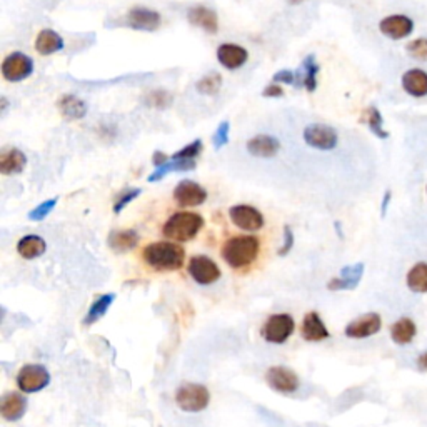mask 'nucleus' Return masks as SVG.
<instances>
[{
    "mask_svg": "<svg viewBox=\"0 0 427 427\" xmlns=\"http://www.w3.org/2000/svg\"><path fill=\"white\" fill-rule=\"evenodd\" d=\"M140 194H142V189H139V187H137V189H129V190H126V192L120 194V197L115 200V204H114V212L115 214L122 212L124 209H126L133 199L139 197Z\"/></svg>",
    "mask_w": 427,
    "mask_h": 427,
    "instance_id": "58836bf2",
    "label": "nucleus"
},
{
    "mask_svg": "<svg viewBox=\"0 0 427 427\" xmlns=\"http://www.w3.org/2000/svg\"><path fill=\"white\" fill-rule=\"evenodd\" d=\"M364 275V264L357 262L354 265L342 267L339 277H334L327 282L329 291H354L359 286Z\"/></svg>",
    "mask_w": 427,
    "mask_h": 427,
    "instance_id": "f3484780",
    "label": "nucleus"
},
{
    "mask_svg": "<svg viewBox=\"0 0 427 427\" xmlns=\"http://www.w3.org/2000/svg\"><path fill=\"white\" fill-rule=\"evenodd\" d=\"M417 334V326L411 317H400L390 326V339L398 346L411 344Z\"/></svg>",
    "mask_w": 427,
    "mask_h": 427,
    "instance_id": "cd10ccee",
    "label": "nucleus"
},
{
    "mask_svg": "<svg viewBox=\"0 0 427 427\" xmlns=\"http://www.w3.org/2000/svg\"><path fill=\"white\" fill-rule=\"evenodd\" d=\"M261 242L256 235H234L222 244L221 256L227 265L235 270L246 269L257 261Z\"/></svg>",
    "mask_w": 427,
    "mask_h": 427,
    "instance_id": "f03ea898",
    "label": "nucleus"
},
{
    "mask_svg": "<svg viewBox=\"0 0 427 427\" xmlns=\"http://www.w3.org/2000/svg\"><path fill=\"white\" fill-rule=\"evenodd\" d=\"M27 166V157L17 147H8L0 154V172L4 176H15L20 173Z\"/></svg>",
    "mask_w": 427,
    "mask_h": 427,
    "instance_id": "393cba45",
    "label": "nucleus"
},
{
    "mask_svg": "<svg viewBox=\"0 0 427 427\" xmlns=\"http://www.w3.org/2000/svg\"><path fill=\"white\" fill-rule=\"evenodd\" d=\"M265 382L270 389L280 394H292L299 389L301 381L296 371L286 366H272L267 369Z\"/></svg>",
    "mask_w": 427,
    "mask_h": 427,
    "instance_id": "9d476101",
    "label": "nucleus"
},
{
    "mask_svg": "<svg viewBox=\"0 0 427 427\" xmlns=\"http://www.w3.org/2000/svg\"><path fill=\"white\" fill-rule=\"evenodd\" d=\"M284 96V88L279 86V84H270L267 86L264 91H262V97H267V99H277V97Z\"/></svg>",
    "mask_w": 427,
    "mask_h": 427,
    "instance_id": "37998d69",
    "label": "nucleus"
},
{
    "mask_svg": "<svg viewBox=\"0 0 427 427\" xmlns=\"http://www.w3.org/2000/svg\"><path fill=\"white\" fill-rule=\"evenodd\" d=\"M272 80H274V84H280V86H282V84L294 86V82H296V72H294V70H289V69L279 70V72L272 77Z\"/></svg>",
    "mask_w": 427,
    "mask_h": 427,
    "instance_id": "79ce46f5",
    "label": "nucleus"
},
{
    "mask_svg": "<svg viewBox=\"0 0 427 427\" xmlns=\"http://www.w3.org/2000/svg\"><path fill=\"white\" fill-rule=\"evenodd\" d=\"M34 47H35V51H37V53H40V55L47 57V55H52V53L64 51L65 42H64V39L60 37V34H57L55 30L44 29V30H40V32L37 34V37H35Z\"/></svg>",
    "mask_w": 427,
    "mask_h": 427,
    "instance_id": "b1692460",
    "label": "nucleus"
},
{
    "mask_svg": "<svg viewBox=\"0 0 427 427\" xmlns=\"http://www.w3.org/2000/svg\"><path fill=\"white\" fill-rule=\"evenodd\" d=\"M176 404L184 412H200L211 404V393L204 384L185 382L176 390Z\"/></svg>",
    "mask_w": 427,
    "mask_h": 427,
    "instance_id": "20e7f679",
    "label": "nucleus"
},
{
    "mask_svg": "<svg viewBox=\"0 0 427 427\" xmlns=\"http://www.w3.org/2000/svg\"><path fill=\"white\" fill-rule=\"evenodd\" d=\"M114 301H115V294L110 292V294H104V296H100L96 302H92V306L88 307L86 319H84V324H86V326H92V324H96L97 320L104 317V315L109 313L110 306L114 304Z\"/></svg>",
    "mask_w": 427,
    "mask_h": 427,
    "instance_id": "2f4dec72",
    "label": "nucleus"
},
{
    "mask_svg": "<svg viewBox=\"0 0 427 427\" xmlns=\"http://www.w3.org/2000/svg\"><path fill=\"white\" fill-rule=\"evenodd\" d=\"M406 51L409 52V55L414 57V59L426 62L427 60V37L414 39L412 42L407 44Z\"/></svg>",
    "mask_w": 427,
    "mask_h": 427,
    "instance_id": "4c0bfd02",
    "label": "nucleus"
},
{
    "mask_svg": "<svg viewBox=\"0 0 427 427\" xmlns=\"http://www.w3.org/2000/svg\"><path fill=\"white\" fill-rule=\"evenodd\" d=\"M301 334H302V339L307 342H320L331 337L326 324H324V320L320 319V315L315 313V310H310V313H307L304 315L301 326Z\"/></svg>",
    "mask_w": 427,
    "mask_h": 427,
    "instance_id": "6ab92c4d",
    "label": "nucleus"
},
{
    "mask_svg": "<svg viewBox=\"0 0 427 427\" xmlns=\"http://www.w3.org/2000/svg\"><path fill=\"white\" fill-rule=\"evenodd\" d=\"M27 412V399L20 393H7L0 400V414L8 422L20 421Z\"/></svg>",
    "mask_w": 427,
    "mask_h": 427,
    "instance_id": "4be33fe9",
    "label": "nucleus"
},
{
    "mask_svg": "<svg viewBox=\"0 0 427 427\" xmlns=\"http://www.w3.org/2000/svg\"><path fill=\"white\" fill-rule=\"evenodd\" d=\"M229 132H230L229 120H222L219 126H217L216 132H214V137H212L214 149L221 150L222 147H225L227 144H229Z\"/></svg>",
    "mask_w": 427,
    "mask_h": 427,
    "instance_id": "e433bc0d",
    "label": "nucleus"
},
{
    "mask_svg": "<svg viewBox=\"0 0 427 427\" xmlns=\"http://www.w3.org/2000/svg\"><path fill=\"white\" fill-rule=\"evenodd\" d=\"M304 142L309 147L315 150H322V152H329L334 150L339 144V136H337L336 129L326 124H310L302 132Z\"/></svg>",
    "mask_w": 427,
    "mask_h": 427,
    "instance_id": "0eeeda50",
    "label": "nucleus"
},
{
    "mask_svg": "<svg viewBox=\"0 0 427 427\" xmlns=\"http://www.w3.org/2000/svg\"><path fill=\"white\" fill-rule=\"evenodd\" d=\"M171 102H172V96L166 91H155L152 93H149V97H147V104L157 107V109H166Z\"/></svg>",
    "mask_w": 427,
    "mask_h": 427,
    "instance_id": "ea45409f",
    "label": "nucleus"
},
{
    "mask_svg": "<svg viewBox=\"0 0 427 427\" xmlns=\"http://www.w3.org/2000/svg\"><path fill=\"white\" fill-rule=\"evenodd\" d=\"M364 122L367 124V127L371 129V132L379 139H387L389 137V132L384 129V119H382L381 110L377 107L371 105L369 109L364 112Z\"/></svg>",
    "mask_w": 427,
    "mask_h": 427,
    "instance_id": "473e14b6",
    "label": "nucleus"
},
{
    "mask_svg": "<svg viewBox=\"0 0 427 427\" xmlns=\"http://www.w3.org/2000/svg\"><path fill=\"white\" fill-rule=\"evenodd\" d=\"M187 17H189L190 24L200 27L207 34H217V30H219V17H217V13L212 8L195 6L190 8Z\"/></svg>",
    "mask_w": 427,
    "mask_h": 427,
    "instance_id": "5701e85b",
    "label": "nucleus"
},
{
    "mask_svg": "<svg viewBox=\"0 0 427 427\" xmlns=\"http://www.w3.org/2000/svg\"><path fill=\"white\" fill-rule=\"evenodd\" d=\"M292 247H294V232H292V229L289 225H284V244H282V247L279 249V256H287L289 252L292 251Z\"/></svg>",
    "mask_w": 427,
    "mask_h": 427,
    "instance_id": "a19ab883",
    "label": "nucleus"
},
{
    "mask_svg": "<svg viewBox=\"0 0 427 427\" xmlns=\"http://www.w3.org/2000/svg\"><path fill=\"white\" fill-rule=\"evenodd\" d=\"M390 200H393V192H390V190H386L384 197H382V202H381V214H382V216H386V214H387V209H389Z\"/></svg>",
    "mask_w": 427,
    "mask_h": 427,
    "instance_id": "c03bdc74",
    "label": "nucleus"
},
{
    "mask_svg": "<svg viewBox=\"0 0 427 427\" xmlns=\"http://www.w3.org/2000/svg\"><path fill=\"white\" fill-rule=\"evenodd\" d=\"M320 67L315 62V57L310 53L307 55L299 69L296 70V82L294 87H304L307 92H314L317 88V75Z\"/></svg>",
    "mask_w": 427,
    "mask_h": 427,
    "instance_id": "412c9836",
    "label": "nucleus"
},
{
    "mask_svg": "<svg viewBox=\"0 0 427 427\" xmlns=\"http://www.w3.org/2000/svg\"><path fill=\"white\" fill-rule=\"evenodd\" d=\"M400 86H402L404 92L414 99L427 97V70L419 69V67L406 70L400 79Z\"/></svg>",
    "mask_w": 427,
    "mask_h": 427,
    "instance_id": "a211bd4d",
    "label": "nucleus"
},
{
    "mask_svg": "<svg viewBox=\"0 0 427 427\" xmlns=\"http://www.w3.org/2000/svg\"><path fill=\"white\" fill-rule=\"evenodd\" d=\"M57 202H59V197H53V199H47L44 200L42 204H39L37 207H34L32 211L29 212V221H34V222H40L44 221L46 217H48V214H51L53 209H55Z\"/></svg>",
    "mask_w": 427,
    "mask_h": 427,
    "instance_id": "f704fd0d",
    "label": "nucleus"
},
{
    "mask_svg": "<svg viewBox=\"0 0 427 427\" xmlns=\"http://www.w3.org/2000/svg\"><path fill=\"white\" fill-rule=\"evenodd\" d=\"M217 60L227 70H237L249 60V52L239 44H221L217 47Z\"/></svg>",
    "mask_w": 427,
    "mask_h": 427,
    "instance_id": "dca6fc26",
    "label": "nucleus"
},
{
    "mask_svg": "<svg viewBox=\"0 0 427 427\" xmlns=\"http://www.w3.org/2000/svg\"><path fill=\"white\" fill-rule=\"evenodd\" d=\"M382 327V319L377 313H367L360 317L350 320L344 329V334L350 339H367L377 334Z\"/></svg>",
    "mask_w": 427,
    "mask_h": 427,
    "instance_id": "ddd939ff",
    "label": "nucleus"
},
{
    "mask_svg": "<svg viewBox=\"0 0 427 427\" xmlns=\"http://www.w3.org/2000/svg\"><path fill=\"white\" fill-rule=\"evenodd\" d=\"M142 261L159 272H172L182 269L185 262V251L172 240H159V242L147 244L142 249Z\"/></svg>",
    "mask_w": 427,
    "mask_h": 427,
    "instance_id": "f257e3e1",
    "label": "nucleus"
},
{
    "mask_svg": "<svg viewBox=\"0 0 427 427\" xmlns=\"http://www.w3.org/2000/svg\"><path fill=\"white\" fill-rule=\"evenodd\" d=\"M51 384V372L42 364H25L17 374V387L25 394H35Z\"/></svg>",
    "mask_w": 427,
    "mask_h": 427,
    "instance_id": "423d86ee",
    "label": "nucleus"
},
{
    "mask_svg": "<svg viewBox=\"0 0 427 427\" xmlns=\"http://www.w3.org/2000/svg\"><path fill=\"white\" fill-rule=\"evenodd\" d=\"M416 364H417V369H419V371H422V372H427V353L421 354L419 357H417Z\"/></svg>",
    "mask_w": 427,
    "mask_h": 427,
    "instance_id": "49530a36",
    "label": "nucleus"
},
{
    "mask_svg": "<svg viewBox=\"0 0 427 427\" xmlns=\"http://www.w3.org/2000/svg\"><path fill=\"white\" fill-rule=\"evenodd\" d=\"M229 217L235 227L247 232H257L264 227V216L254 206L247 204H237L229 209Z\"/></svg>",
    "mask_w": 427,
    "mask_h": 427,
    "instance_id": "9b49d317",
    "label": "nucleus"
},
{
    "mask_svg": "<svg viewBox=\"0 0 427 427\" xmlns=\"http://www.w3.org/2000/svg\"><path fill=\"white\" fill-rule=\"evenodd\" d=\"M160 13L145 7H133L127 13V25L142 32H155L160 27Z\"/></svg>",
    "mask_w": 427,
    "mask_h": 427,
    "instance_id": "2eb2a0df",
    "label": "nucleus"
},
{
    "mask_svg": "<svg viewBox=\"0 0 427 427\" xmlns=\"http://www.w3.org/2000/svg\"><path fill=\"white\" fill-rule=\"evenodd\" d=\"M426 194H427V187H426Z\"/></svg>",
    "mask_w": 427,
    "mask_h": 427,
    "instance_id": "09e8293b",
    "label": "nucleus"
},
{
    "mask_svg": "<svg viewBox=\"0 0 427 427\" xmlns=\"http://www.w3.org/2000/svg\"><path fill=\"white\" fill-rule=\"evenodd\" d=\"M204 144L200 139H195L194 142H190L189 145L182 147L180 150H177L176 154L172 155V159H179V160H195V157H199L202 154Z\"/></svg>",
    "mask_w": 427,
    "mask_h": 427,
    "instance_id": "c9c22d12",
    "label": "nucleus"
},
{
    "mask_svg": "<svg viewBox=\"0 0 427 427\" xmlns=\"http://www.w3.org/2000/svg\"><path fill=\"white\" fill-rule=\"evenodd\" d=\"M296 331V320L291 314H272L261 329L262 339L269 344H284Z\"/></svg>",
    "mask_w": 427,
    "mask_h": 427,
    "instance_id": "39448f33",
    "label": "nucleus"
},
{
    "mask_svg": "<svg viewBox=\"0 0 427 427\" xmlns=\"http://www.w3.org/2000/svg\"><path fill=\"white\" fill-rule=\"evenodd\" d=\"M302 2H304V0H289L291 6H299V4H302Z\"/></svg>",
    "mask_w": 427,
    "mask_h": 427,
    "instance_id": "de8ad7c7",
    "label": "nucleus"
},
{
    "mask_svg": "<svg viewBox=\"0 0 427 427\" xmlns=\"http://www.w3.org/2000/svg\"><path fill=\"white\" fill-rule=\"evenodd\" d=\"M247 152L252 154L254 157L270 159L275 157L280 150V142L277 137L267 136V133H259V136L252 137L247 140Z\"/></svg>",
    "mask_w": 427,
    "mask_h": 427,
    "instance_id": "aec40b11",
    "label": "nucleus"
},
{
    "mask_svg": "<svg viewBox=\"0 0 427 427\" xmlns=\"http://www.w3.org/2000/svg\"><path fill=\"white\" fill-rule=\"evenodd\" d=\"M406 284L412 292L427 294V262H417L406 275Z\"/></svg>",
    "mask_w": 427,
    "mask_h": 427,
    "instance_id": "7c9ffc66",
    "label": "nucleus"
},
{
    "mask_svg": "<svg viewBox=\"0 0 427 427\" xmlns=\"http://www.w3.org/2000/svg\"><path fill=\"white\" fill-rule=\"evenodd\" d=\"M172 197L177 206L180 207H195L207 200V190L194 180H180L173 189Z\"/></svg>",
    "mask_w": 427,
    "mask_h": 427,
    "instance_id": "f8f14e48",
    "label": "nucleus"
},
{
    "mask_svg": "<svg viewBox=\"0 0 427 427\" xmlns=\"http://www.w3.org/2000/svg\"><path fill=\"white\" fill-rule=\"evenodd\" d=\"M204 217L197 212L180 211L172 214L162 225V235L172 242H189L197 237V234L202 230Z\"/></svg>",
    "mask_w": 427,
    "mask_h": 427,
    "instance_id": "7ed1b4c3",
    "label": "nucleus"
},
{
    "mask_svg": "<svg viewBox=\"0 0 427 427\" xmlns=\"http://www.w3.org/2000/svg\"><path fill=\"white\" fill-rule=\"evenodd\" d=\"M379 30L387 39L402 40L414 32V20L404 13H393L379 22Z\"/></svg>",
    "mask_w": 427,
    "mask_h": 427,
    "instance_id": "4468645a",
    "label": "nucleus"
},
{
    "mask_svg": "<svg viewBox=\"0 0 427 427\" xmlns=\"http://www.w3.org/2000/svg\"><path fill=\"white\" fill-rule=\"evenodd\" d=\"M47 251V242L44 240L40 235H24L19 242H17V252H19V256L22 259L27 261H32L37 259V257L44 256Z\"/></svg>",
    "mask_w": 427,
    "mask_h": 427,
    "instance_id": "bb28decb",
    "label": "nucleus"
},
{
    "mask_svg": "<svg viewBox=\"0 0 427 427\" xmlns=\"http://www.w3.org/2000/svg\"><path fill=\"white\" fill-rule=\"evenodd\" d=\"M0 72L7 82H22L34 74V60L22 52H12L4 59Z\"/></svg>",
    "mask_w": 427,
    "mask_h": 427,
    "instance_id": "6e6552de",
    "label": "nucleus"
},
{
    "mask_svg": "<svg viewBox=\"0 0 427 427\" xmlns=\"http://www.w3.org/2000/svg\"><path fill=\"white\" fill-rule=\"evenodd\" d=\"M187 270H189L190 277L197 284H200V286H211V284L217 282L222 275L221 267L209 256L190 257Z\"/></svg>",
    "mask_w": 427,
    "mask_h": 427,
    "instance_id": "1a4fd4ad",
    "label": "nucleus"
},
{
    "mask_svg": "<svg viewBox=\"0 0 427 427\" xmlns=\"http://www.w3.org/2000/svg\"><path fill=\"white\" fill-rule=\"evenodd\" d=\"M197 167V162L195 160H179V159H171L169 162L164 164V166L155 167V171L147 177L149 182H159L162 180L164 177L169 176L172 172H187V171H194Z\"/></svg>",
    "mask_w": 427,
    "mask_h": 427,
    "instance_id": "c756f323",
    "label": "nucleus"
},
{
    "mask_svg": "<svg viewBox=\"0 0 427 427\" xmlns=\"http://www.w3.org/2000/svg\"><path fill=\"white\" fill-rule=\"evenodd\" d=\"M221 87H222V75L217 72L204 75L202 79L195 82V88H197V92L202 93V96H216V93H219Z\"/></svg>",
    "mask_w": 427,
    "mask_h": 427,
    "instance_id": "72a5a7b5",
    "label": "nucleus"
},
{
    "mask_svg": "<svg viewBox=\"0 0 427 427\" xmlns=\"http://www.w3.org/2000/svg\"><path fill=\"white\" fill-rule=\"evenodd\" d=\"M57 107H59L60 114L67 119H84L87 115L88 107L86 102L82 99H79L77 96H72V93H67V96H62L59 102H57Z\"/></svg>",
    "mask_w": 427,
    "mask_h": 427,
    "instance_id": "c85d7f7f",
    "label": "nucleus"
},
{
    "mask_svg": "<svg viewBox=\"0 0 427 427\" xmlns=\"http://www.w3.org/2000/svg\"><path fill=\"white\" fill-rule=\"evenodd\" d=\"M166 162H169V159H167V155L164 154V152H155L154 154V157H152V164L155 167H160V166H164V164Z\"/></svg>",
    "mask_w": 427,
    "mask_h": 427,
    "instance_id": "a18cd8bd",
    "label": "nucleus"
},
{
    "mask_svg": "<svg viewBox=\"0 0 427 427\" xmlns=\"http://www.w3.org/2000/svg\"><path fill=\"white\" fill-rule=\"evenodd\" d=\"M139 234L136 232V230L127 229V230H112V232L109 234V237H107V244H109V247L112 249L114 252L124 254L132 251V249L137 247V244H139Z\"/></svg>",
    "mask_w": 427,
    "mask_h": 427,
    "instance_id": "a878e982",
    "label": "nucleus"
}]
</instances>
